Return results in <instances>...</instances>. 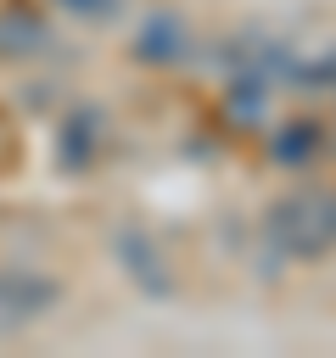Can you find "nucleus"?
<instances>
[{
	"instance_id": "2",
	"label": "nucleus",
	"mask_w": 336,
	"mask_h": 358,
	"mask_svg": "<svg viewBox=\"0 0 336 358\" xmlns=\"http://www.w3.org/2000/svg\"><path fill=\"white\" fill-rule=\"evenodd\" d=\"M314 145H319V129H314V123H291V129L280 134V145H274V151H280V162H308V157H314Z\"/></svg>"
},
{
	"instance_id": "3",
	"label": "nucleus",
	"mask_w": 336,
	"mask_h": 358,
	"mask_svg": "<svg viewBox=\"0 0 336 358\" xmlns=\"http://www.w3.org/2000/svg\"><path fill=\"white\" fill-rule=\"evenodd\" d=\"M325 84H336V50H325V56L302 73V90H325Z\"/></svg>"
},
{
	"instance_id": "1",
	"label": "nucleus",
	"mask_w": 336,
	"mask_h": 358,
	"mask_svg": "<svg viewBox=\"0 0 336 358\" xmlns=\"http://www.w3.org/2000/svg\"><path fill=\"white\" fill-rule=\"evenodd\" d=\"M274 218H280V241L291 252H302V257H314V252H325L336 241V201L330 196H297Z\"/></svg>"
}]
</instances>
